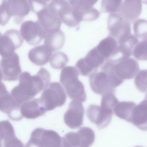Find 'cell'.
Wrapping results in <instances>:
<instances>
[{
  "instance_id": "obj_1",
  "label": "cell",
  "mask_w": 147,
  "mask_h": 147,
  "mask_svg": "<svg viewBox=\"0 0 147 147\" xmlns=\"http://www.w3.org/2000/svg\"><path fill=\"white\" fill-rule=\"evenodd\" d=\"M50 77L49 72L42 67L33 76L28 72H24L19 77V84L13 88L10 94L21 105L45 90L49 84Z\"/></svg>"
},
{
  "instance_id": "obj_2",
  "label": "cell",
  "mask_w": 147,
  "mask_h": 147,
  "mask_svg": "<svg viewBox=\"0 0 147 147\" xmlns=\"http://www.w3.org/2000/svg\"><path fill=\"white\" fill-rule=\"evenodd\" d=\"M79 72L76 67L67 66L61 70L60 81L71 100L85 102L86 94L83 83L78 79Z\"/></svg>"
},
{
  "instance_id": "obj_3",
  "label": "cell",
  "mask_w": 147,
  "mask_h": 147,
  "mask_svg": "<svg viewBox=\"0 0 147 147\" xmlns=\"http://www.w3.org/2000/svg\"><path fill=\"white\" fill-rule=\"evenodd\" d=\"M30 9L28 0H3L0 6V25H5L12 16L14 22L20 24Z\"/></svg>"
},
{
  "instance_id": "obj_4",
  "label": "cell",
  "mask_w": 147,
  "mask_h": 147,
  "mask_svg": "<svg viewBox=\"0 0 147 147\" xmlns=\"http://www.w3.org/2000/svg\"><path fill=\"white\" fill-rule=\"evenodd\" d=\"M24 147H69L64 137L51 130L37 128Z\"/></svg>"
},
{
  "instance_id": "obj_5",
  "label": "cell",
  "mask_w": 147,
  "mask_h": 147,
  "mask_svg": "<svg viewBox=\"0 0 147 147\" xmlns=\"http://www.w3.org/2000/svg\"><path fill=\"white\" fill-rule=\"evenodd\" d=\"M40 99L46 111L63 105L67 96L62 87L57 82H52L42 93Z\"/></svg>"
},
{
  "instance_id": "obj_6",
  "label": "cell",
  "mask_w": 147,
  "mask_h": 147,
  "mask_svg": "<svg viewBox=\"0 0 147 147\" xmlns=\"http://www.w3.org/2000/svg\"><path fill=\"white\" fill-rule=\"evenodd\" d=\"M105 64L113 74L123 81L134 78L139 70L138 62L131 58L116 62L109 59Z\"/></svg>"
},
{
  "instance_id": "obj_7",
  "label": "cell",
  "mask_w": 147,
  "mask_h": 147,
  "mask_svg": "<svg viewBox=\"0 0 147 147\" xmlns=\"http://www.w3.org/2000/svg\"><path fill=\"white\" fill-rule=\"evenodd\" d=\"M108 28L109 36L115 38L118 45L123 42L131 34L130 23L118 13L109 14Z\"/></svg>"
},
{
  "instance_id": "obj_8",
  "label": "cell",
  "mask_w": 147,
  "mask_h": 147,
  "mask_svg": "<svg viewBox=\"0 0 147 147\" xmlns=\"http://www.w3.org/2000/svg\"><path fill=\"white\" fill-rule=\"evenodd\" d=\"M106 61L95 47L89 51L85 57L78 61L75 67L81 75L89 76L98 70V68L102 65Z\"/></svg>"
},
{
  "instance_id": "obj_9",
  "label": "cell",
  "mask_w": 147,
  "mask_h": 147,
  "mask_svg": "<svg viewBox=\"0 0 147 147\" xmlns=\"http://www.w3.org/2000/svg\"><path fill=\"white\" fill-rule=\"evenodd\" d=\"M19 57L16 53L2 57L0 61L1 79L5 81L17 80L22 72Z\"/></svg>"
},
{
  "instance_id": "obj_10",
  "label": "cell",
  "mask_w": 147,
  "mask_h": 147,
  "mask_svg": "<svg viewBox=\"0 0 147 147\" xmlns=\"http://www.w3.org/2000/svg\"><path fill=\"white\" fill-rule=\"evenodd\" d=\"M18 102L7 90L3 84L1 83L0 94V110L6 114L12 120L18 121L22 119L20 107Z\"/></svg>"
},
{
  "instance_id": "obj_11",
  "label": "cell",
  "mask_w": 147,
  "mask_h": 147,
  "mask_svg": "<svg viewBox=\"0 0 147 147\" xmlns=\"http://www.w3.org/2000/svg\"><path fill=\"white\" fill-rule=\"evenodd\" d=\"M90 88L95 93L103 95L110 92H115L116 88L107 74L101 70L91 73L89 76Z\"/></svg>"
},
{
  "instance_id": "obj_12",
  "label": "cell",
  "mask_w": 147,
  "mask_h": 147,
  "mask_svg": "<svg viewBox=\"0 0 147 147\" xmlns=\"http://www.w3.org/2000/svg\"><path fill=\"white\" fill-rule=\"evenodd\" d=\"M20 33L21 37L28 43L34 46L39 44L46 34L38 20H28L23 22L20 26Z\"/></svg>"
},
{
  "instance_id": "obj_13",
  "label": "cell",
  "mask_w": 147,
  "mask_h": 147,
  "mask_svg": "<svg viewBox=\"0 0 147 147\" xmlns=\"http://www.w3.org/2000/svg\"><path fill=\"white\" fill-rule=\"evenodd\" d=\"M23 40L19 31L9 30L0 36V53L2 57L11 55L22 45Z\"/></svg>"
},
{
  "instance_id": "obj_14",
  "label": "cell",
  "mask_w": 147,
  "mask_h": 147,
  "mask_svg": "<svg viewBox=\"0 0 147 147\" xmlns=\"http://www.w3.org/2000/svg\"><path fill=\"white\" fill-rule=\"evenodd\" d=\"M113 110L101 105H91L88 107L86 114L89 120L95 124L98 128L107 126L112 120Z\"/></svg>"
},
{
  "instance_id": "obj_15",
  "label": "cell",
  "mask_w": 147,
  "mask_h": 147,
  "mask_svg": "<svg viewBox=\"0 0 147 147\" xmlns=\"http://www.w3.org/2000/svg\"><path fill=\"white\" fill-rule=\"evenodd\" d=\"M84 113V108L81 102L73 100L69 103L64 114V122L71 129L78 128L83 124Z\"/></svg>"
},
{
  "instance_id": "obj_16",
  "label": "cell",
  "mask_w": 147,
  "mask_h": 147,
  "mask_svg": "<svg viewBox=\"0 0 147 147\" xmlns=\"http://www.w3.org/2000/svg\"><path fill=\"white\" fill-rule=\"evenodd\" d=\"M35 14L37 16L38 21L45 30L46 34L60 30L62 23L61 20L49 11L48 6Z\"/></svg>"
},
{
  "instance_id": "obj_17",
  "label": "cell",
  "mask_w": 147,
  "mask_h": 147,
  "mask_svg": "<svg viewBox=\"0 0 147 147\" xmlns=\"http://www.w3.org/2000/svg\"><path fill=\"white\" fill-rule=\"evenodd\" d=\"M142 11L141 1L126 0L123 1L120 10L117 13L131 23L137 20Z\"/></svg>"
},
{
  "instance_id": "obj_18",
  "label": "cell",
  "mask_w": 147,
  "mask_h": 147,
  "mask_svg": "<svg viewBox=\"0 0 147 147\" xmlns=\"http://www.w3.org/2000/svg\"><path fill=\"white\" fill-rule=\"evenodd\" d=\"M20 111L23 117L29 119L39 117L47 112L40 98L31 99L23 103Z\"/></svg>"
},
{
  "instance_id": "obj_19",
  "label": "cell",
  "mask_w": 147,
  "mask_h": 147,
  "mask_svg": "<svg viewBox=\"0 0 147 147\" xmlns=\"http://www.w3.org/2000/svg\"><path fill=\"white\" fill-rule=\"evenodd\" d=\"M52 51L45 45L36 46L28 52V57L30 61L38 66H42L47 63L52 56Z\"/></svg>"
},
{
  "instance_id": "obj_20",
  "label": "cell",
  "mask_w": 147,
  "mask_h": 147,
  "mask_svg": "<svg viewBox=\"0 0 147 147\" xmlns=\"http://www.w3.org/2000/svg\"><path fill=\"white\" fill-rule=\"evenodd\" d=\"M131 123L142 130L147 131V99L144 98L136 106Z\"/></svg>"
},
{
  "instance_id": "obj_21",
  "label": "cell",
  "mask_w": 147,
  "mask_h": 147,
  "mask_svg": "<svg viewBox=\"0 0 147 147\" xmlns=\"http://www.w3.org/2000/svg\"><path fill=\"white\" fill-rule=\"evenodd\" d=\"M136 105L133 101L119 102L114 107L113 111L117 117L131 123L134 111Z\"/></svg>"
},
{
  "instance_id": "obj_22",
  "label": "cell",
  "mask_w": 147,
  "mask_h": 147,
  "mask_svg": "<svg viewBox=\"0 0 147 147\" xmlns=\"http://www.w3.org/2000/svg\"><path fill=\"white\" fill-rule=\"evenodd\" d=\"M57 15L62 22L69 27H74L80 23L75 16L73 8L67 1L64 2L59 9Z\"/></svg>"
},
{
  "instance_id": "obj_23",
  "label": "cell",
  "mask_w": 147,
  "mask_h": 147,
  "mask_svg": "<svg viewBox=\"0 0 147 147\" xmlns=\"http://www.w3.org/2000/svg\"><path fill=\"white\" fill-rule=\"evenodd\" d=\"M65 41L64 34L61 30L47 33L44 38V45L52 52L61 49Z\"/></svg>"
},
{
  "instance_id": "obj_24",
  "label": "cell",
  "mask_w": 147,
  "mask_h": 147,
  "mask_svg": "<svg viewBox=\"0 0 147 147\" xmlns=\"http://www.w3.org/2000/svg\"><path fill=\"white\" fill-rule=\"evenodd\" d=\"M118 45L116 40L109 35L101 40L96 47L98 53L107 60L112 55Z\"/></svg>"
},
{
  "instance_id": "obj_25",
  "label": "cell",
  "mask_w": 147,
  "mask_h": 147,
  "mask_svg": "<svg viewBox=\"0 0 147 147\" xmlns=\"http://www.w3.org/2000/svg\"><path fill=\"white\" fill-rule=\"evenodd\" d=\"M95 135L91 128L84 127L76 132L77 147H89L94 143Z\"/></svg>"
},
{
  "instance_id": "obj_26",
  "label": "cell",
  "mask_w": 147,
  "mask_h": 147,
  "mask_svg": "<svg viewBox=\"0 0 147 147\" xmlns=\"http://www.w3.org/2000/svg\"><path fill=\"white\" fill-rule=\"evenodd\" d=\"M68 61V57L65 53L58 51L52 55L50 59V64L54 69H61L66 65Z\"/></svg>"
},
{
  "instance_id": "obj_27",
  "label": "cell",
  "mask_w": 147,
  "mask_h": 147,
  "mask_svg": "<svg viewBox=\"0 0 147 147\" xmlns=\"http://www.w3.org/2000/svg\"><path fill=\"white\" fill-rule=\"evenodd\" d=\"M123 1L104 0L101 1V8L102 11L110 14L118 13L119 11Z\"/></svg>"
},
{
  "instance_id": "obj_28",
  "label": "cell",
  "mask_w": 147,
  "mask_h": 147,
  "mask_svg": "<svg viewBox=\"0 0 147 147\" xmlns=\"http://www.w3.org/2000/svg\"><path fill=\"white\" fill-rule=\"evenodd\" d=\"M133 29L137 38L142 40L147 38V20L138 19L134 23Z\"/></svg>"
},
{
  "instance_id": "obj_29",
  "label": "cell",
  "mask_w": 147,
  "mask_h": 147,
  "mask_svg": "<svg viewBox=\"0 0 147 147\" xmlns=\"http://www.w3.org/2000/svg\"><path fill=\"white\" fill-rule=\"evenodd\" d=\"M132 55L137 60L147 61V38L138 42L134 49Z\"/></svg>"
},
{
  "instance_id": "obj_30",
  "label": "cell",
  "mask_w": 147,
  "mask_h": 147,
  "mask_svg": "<svg viewBox=\"0 0 147 147\" xmlns=\"http://www.w3.org/2000/svg\"><path fill=\"white\" fill-rule=\"evenodd\" d=\"M68 1L73 9L79 14L92 7L97 1L79 0Z\"/></svg>"
},
{
  "instance_id": "obj_31",
  "label": "cell",
  "mask_w": 147,
  "mask_h": 147,
  "mask_svg": "<svg viewBox=\"0 0 147 147\" xmlns=\"http://www.w3.org/2000/svg\"><path fill=\"white\" fill-rule=\"evenodd\" d=\"M134 83L140 92H147V69L141 70L137 74L134 79Z\"/></svg>"
},
{
  "instance_id": "obj_32",
  "label": "cell",
  "mask_w": 147,
  "mask_h": 147,
  "mask_svg": "<svg viewBox=\"0 0 147 147\" xmlns=\"http://www.w3.org/2000/svg\"><path fill=\"white\" fill-rule=\"evenodd\" d=\"M100 105L113 110L119 102L116 97L115 92H110L102 96Z\"/></svg>"
},
{
  "instance_id": "obj_33",
  "label": "cell",
  "mask_w": 147,
  "mask_h": 147,
  "mask_svg": "<svg viewBox=\"0 0 147 147\" xmlns=\"http://www.w3.org/2000/svg\"><path fill=\"white\" fill-rule=\"evenodd\" d=\"M100 15V12L92 7L81 13L80 14V17L81 21H92L97 19Z\"/></svg>"
},
{
  "instance_id": "obj_34",
  "label": "cell",
  "mask_w": 147,
  "mask_h": 147,
  "mask_svg": "<svg viewBox=\"0 0 147 147\" xmlns=\"http://www.w3.org/2000/svg\"><path fill=\"white\" fill-rule=\"evenodd\" d=\"M144 98L147 99V93H146V94Z\"/></svg>"
},
{
  "instance_id": "obj_35",
  "label": "cell",
  "mask_w": 147,
  "mask_h": 147,
  "mask_svg": "<svg viewBox=\"0 0 147 147\" xmlns=\"http://www.w3.org/2000/svg\"><path fill=\"white\" fill-rule=\"evenodd\" d=\"M145 2L144 3H146L147 4V1L146 0V1H144Z\"/></svg>"
},
{
  "instance_id": "obj_36",
  "label": "cell",
  "mask_w": 147,
  "mask_h": 147,
  "mask_svg": "<svg viewBox=\"0 0 147 147\" xmlns=\"http://www.w3.org/2000/svg\"><path fill=\"white\" fill-rule=\"evenodd\" d=\"M135 147H143L141 146H135Z\"/></svg>"
}]
</instances>
